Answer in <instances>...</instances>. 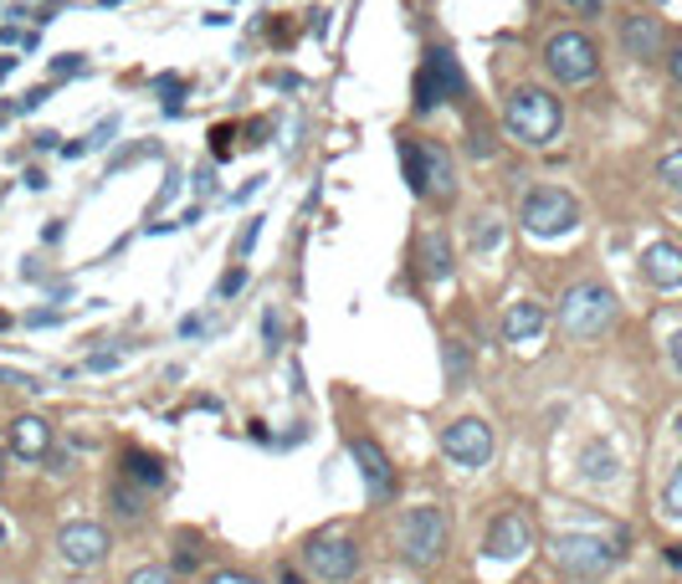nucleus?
I'll list each match as a JSON object with an SVG mask.
<instances>
[{"label": "nucleus", "instance_id": "1", "mask_svg": "<svg viewBox=\"0 0 682 584\" xmlns=\"http://www.w3.org/2000/svg\"><path fill=\"white\" fill-rule=\"evenodd\" d=\"M503 123H509V133L523 139L529 149H544V144H554V133H560L564 108L554 93H544V88H534V82H523V88L509 93V103H503Z\"/></svg>", "mask_w": 682, "mask_h": 584}, {"label": "nucleus", "instance_id": "2", "mask_svg": "<svg viewBox=\"0 0 682 584\" xmlns=\"http://www.w3.org/2000/svg\"><path fill=\"white\" fill-rule=\"evenodd\" d=\"M560 323L570 339H601L615 323V292L601 288V282H580V288L564 292L560 303Z\"/></svg>", "mask_w": 682, "mask_h": 584}, {"label": "nucleus", "instance_id": "3", "mask_svg": "<svg viewBox=\"0 0 682 584\" xmlns=\"http://www.w3.org/2000/svg\"><path fill=\"white\" fill-rule=\"evenodd\" d=\"M401 164H405V185L415 195L431 200H452L457 174H452V154L442 144H421V139H401Z\"/></svg>", "mask_w": 682, "mask_h": 584}, {"label": "nucleus", "instance_id": "4", "mask_svg": "<svg viewBox=\"0 0 682 584\" xmlns=\"http://www.w3.org/2000/svg\"><path fill=\"white\" fill-rule=\"evenodd\" d=\"M447 538H452V523H447L442 507H411V513H405V528H401L405 564L431 570V564L447 554Z\"/></svg>", "mask_w": 682, "mask_h": 584}, {"label": "nucleus", "instance_id": "5", "mask_svg": "<svg viewBox=\"0 0 682 584\" xmlns=\"http://www.w3.org/2000/svg\"><path fill=\"white\" fill-rule=\"evenodd\" d=\"M519 221L529 236H564L580 226V205L564 190H529L519 205Z\"/></svg>", "mask_w": 682, "mask_h": 584}, {"label": "nucleus", "instance_id": "6", "mask_svg": "<svg viewBox=\"0 0 682 584\" xmlns=\"http://www.w3.org/2000/svg\"><path fill=\"white\" fill-rule=\"evenodd\" d=\"M544 62H549V72L560 82H570V88H580V82H590L601 72V52H595V41H590L585 31H554L544 47Z\"/></svg>", "mask_w": 682, "mask_h": 584}, {"label": "nucleus", "instance_id": "7", "mask_svg": "<svg viewBox=\"0 0 682 584\" xmlns=\"http://www.w3.org/2000/svg\"><path fill=\"white\" fill-rule=\"evenodd\" d=\"M615 554L621 548L611 544V538H601V533H560L554 538V558H560V570L570 574H605L615 564Z\"/></svg>", "mask_w": 682, "mask_h": 584}, {"label": "nucleus", "instance_id": "8", "mask_svg": "<svg viewBox=\"0 0 682 584\" xmlns=\"http://www.w3.org/2000/svg\"><path fill=\"white\" fill-rule=\"evenodd\" d=\"M303 558L323 584H344L360 570V548H354V538H344V533H319V538L303 548Z\"/></svg>", "mask_w": 682, "mask_h": 584}, {"label": "nucleus", "instance_id": "9", "mask_svg": "<svg viewBox=\"0 0 682 584\" xmlns=\"http://www.w3.org/2000/svg\"><path fill=\"white\" fill-rule=\"evenodd\" d=\"M442 452L457 466H488L493 462V425L478 421V415H462L442 431Z\"/></svg>", "mask_w": 682, "mask_h": 584}, {"label": "nucleus", "instance_id": "10", "mask_svg": "<svg viewBox=\"0 0 682 584\" xmlns=\"http://www.w3.org/2000/svg\"><path fill=\"white\" fill-rule=\"evenodd\" d=\"M457 93H462V67H457V57L452 52H431L427 67L415 72V108L431 113L442 98H457Z\"/></svg>", "mask_w": 682, "mask_h": 584}, {"label": "nucleus", "instance_id": "11", "mask_svg": "<svg viewBox=\"0 0 682 584\" xmlns=\"http://www.w3.org/2000/svg\"><path fill=\"white\" fill-rule=\"evenodd\" d=\"M57 548L68 558L72 570H98L108 558V528L98 523H68V528L57 533Z\"/></svg>", "mask_w": 682, "mask_h": 584}, {"label": "nucleus", "instance_id": "12", "mask_svg": "<svg viewBox=\"0 0 682 584\" xmlns=\"http://www.w3.org/2000/svg\"><path fill=\"white\" fill-rule=\"evenodd\" d=\"M534 548V528H529V518H519V513H498L493 528H488V554L493 558H519Z\"/></svg>", "mask_w": 682, "mask_h": 584}, {"label": "nucleus", "instance_id": "13", "mask_svg": "<svg viewBox=\"0 0 682 584\" xmlns=\"http://www.w3.org/2000/svg\"><path fill=\"white\" fill-rule=\"evenodd\" d=\"M642 272L652 278V288H682V246L652 241V246L642 252Z\"/></svg>", "mask_w": 682, "mask_h": 584}, {"label": "nucleus", "instance_id": "14", "mask_svg": "<svg viewBox=\"0 0 682 584\" xmlns=\"http://www.w3.org/2000/svg\"><path fill=\"white\" fill-rule=\"evenodd\" d=\"M544 323H549V313H544V303H513L509 313H503V339L509 344H534L539 333H544Z\"/></svg>", "mask_w": 682, "mask_h": 584}, {"label": "nucleus", "instance_id": "15", "mask_svg": "<svg viewBox=\"0 0 682 584\" xmlns=\"http://www.w3.org/2000/svg\"><path fill=\"white\" fill-rule=\"evenodd\" d=\"M11 446H16V456H27V462L52 456V425L41 421V415H21V421L11 425Z\"/></svg>", "mask_w": 682, "mask_h": 584}, {"label": "nucleus", "instance_id": "16", "mask_svg": "<svg viewBox=\"0 0 682 584\" xmlns=\"http://www.w3.org/2000/svg\"><path fill=\"white\" fill-rule=\"evenodd\" d=\"M621 41H626V52L642 57V62L662 57V27H656V16H626V21H621Z\"/></svg>", "mask_w": 682, "mask_h": 584}, {"label": "nucleus", "instance_id": "17", "mask_svg": "<svg viewBox=\"0 0 682 584\" xmlns=\"http://www.w3.org/2000/svg\"><path fill=\"white\" fill-rule=\"evenodd\" d=\"M354 462H360V477H364V487L375 492V497H390V487H395V477H390V462H385V452H380L375 441H354Z\"/></svg>", "mask_w": 682, "mask_h": 584}, {"label": "nucleus", "instance_id": "18", "mask_svg": "<svg viewBox=\"0 0 682 584\" xmlns=\"http://www.w3.org/2000/svg\"><path fill=\"white\" fill-rule=\"evenodd\" d=\"M421 266H427V278H452V246H447L442 231L421 236Z\"/></svg>", "mask_w": 682, "mask_h": 584}, {"label": "nucleus", "instance_id": "19", "mask_svg": "<svg viewBox=\"0 0 682 584\" xmlns=\"http://www.w3.org/2000/svg\"><path fill=\"white\" fill-rule=\"evenodd\" d=\"M580 466H585V477H590V482H611V477H615V452L605 446V441H595V446H585Z\"/></svg>", "mask_w": 682, "mask_h": 584}, {"label": "nucleus", "instance_id": "20", "mask_svg": "<svg viewBox=\"0 0 682 584\" xmlns=\"http://www.w3.org/2000/svg\"><path fill=\"white\" fill-rule=\"evenodd\" d=\"M129 477L144 482V487H160V482H164V462H160V456H149V452H129Z\"/></svg>", "mask_w": 682, "mask_h": 584}, {"label": "nucleus", "instance_id": "21", "mask_svg": "<svg viewBox=\"0 0 682 584\" xmlns=\"http://www.w3.org/2000/svg\"><path fill=\"white\" fill-rule=\"evenodd\" d=\"M498 241H503V226H498V215H478V231H472V246H478V252H493Z\"/></svg>", "mask_w": 682, "mask_h": 584}, {"label": "nucleus", "instance_id": "22", "mask_svg": "<svg viewBox=\"0 0 682 584\" xmlns=\"http://www.w3.org/2000/svg\"><path fill=\"white\" fill-rule=\"evenodd\" d=\"M662 503H668V513L682 523V462H678V472L668 477V497H662Z\"/></svg>", "mask_w": 682, "mask_h": 584}, {"label": "nucleus", "instance_id": "23", "mask_svg": "<svg viewBox=\"0 0 682 584\" xmlns=\"http://www.w3.org/2000/svg\"><path fill=\"white\" fill-rule=\"evenodd\" d=\"M656 174H662V180H668V185H672V190H682V149H672L668 160L656 164Z\"/></svg>", "mask_w": 682, "mask_h": 584}, {"label": "nucleus", "instance_id": "24", "mask_svg": "<svg viewBox=\"0 0 682 584\" xmlns=\"http://www.w3.org/2000/svg\"><path fill=\"white\" fill-rule=\"evenodd\" d=\"M241 288H247V266H231L227 278L215 282V298H237V292H241Z\"/></svg>", "mask_w": 682, "mask_h": 584}, {"label": "nucleus", "instance_id": "25", "mask_svg": "<svg viewBox=\"0 0 682 584\" xmlns=\"http://www.w3.org/2000/svg\"><path fill=\"white\" fill-rule=\"evenodd\" d=\"M129 584H174V574L160 570V564H144V570L129 574Z\"/></svg>", "mask_w": 682, "mask_h": 584}, {"label": "nucleus", "instance_id": "26", "mask_svg": "<svg viewBox=\"0 0 682 584\" xmlns=\"http://www.w3.org/2000/svg\"><path fill=\"white\" fill-rule=\"evenodd\" d=\"M257 231H262V215H257V221H247V231H241V236H237V262H241V256H247V252H252Z\"/></svg>", "mask_w": 682, "mask_h": 584}, {"label": "nucleus", "instance_id": "27", "mask_svg": "<svg viewBox=\"0 0 682 584\" xmlns=\"http://www.w3.org/2000/svg\"><path fill=\"white\" fill-rule=\"evenodd\" d=\"M82 67H88V62H82V57H57V62H52V78H72V72H82Z\"/></svg>", "mask_w": 682, "mask_h": 584}, {"label": "nucleus", "instance_id": "28", "mask_svg": "<svg viewBox=\"0 0 682 584\" xmlns=\"http://www.w3.org/2000/svg\"><path fill=\"white\" fill-rule=\"evenodd\" d=\"M0 385H16V390H41L31 374H16V370H0Z\"/></svg>", "mask_w": 682, "mask_h": 584}, {"label": "nucleus", "instance_id": "29", "mask_svg": "<svg viewBox=\"0 0 682 584\" xmlns=\"http://www.w3.org/2000/svg\"><path fill=\"white\" fill-rule=\"evenodd\" d=\"M47 98H52V88H31V93L21 98V113H31V108H41V103H47Z\"/></svg>", "mask_w": 682, "mask_h": 584}, {"label": "nucleus", "instance_id": "30", "mask_svg": "<svg viewBox=\"0 0 682 584\" xmlns=\"http://www.w3.org/2000/svg\"><path fill=\"white\" fill-rule=\"evenodd\" d=\"M282 339H278V308H268V354H278Z\"/></svg>", "mask_w": 682, "mask_h": 584}, {"label": "nucleus", "instance_id": "31", "mask_svg": "<svg viewBox=\"0 0 682 584\" xmlns=\"http://www.w3.org/2000/svg\"><path fill=\"white\" fill-rule=\"evenodd\" d=\"M211 584H257L252 574H237V570H221V574H211Z\"/></svg>", "mask_w": 682, "mask_h": 584}, {"label": "nucleus", "instance_id": "32", "mask_svg": "<svg viewBox=\"0 0 682 584\" xmlns=\"http://www.w3.org/2000/svg\"><path fill=\"white\" fill-rule=\"evenodd\" d=\"M580 16H601V0H570Z\"/></svg>", "mask_w": 682, "mask_h": 584}, {"label": "nucleus", "instance_id": "33", "mask_svg": "<svg viewBox=\"0 0 682 584\" xmlns=\"http://www.w3.org/2000/svg\"><path fill=\"white\" fill-rule=\"evenodd\" d=\"M88 364H93V370H113V364H119V354H93Z\"/></svg>", "mask_w": 682, "mask_h": 584}, {"label": "nucleus", "instance_id": "34", "mask_svg": "<svg viewBox=\"0 0 682 584\" xmlns=\"http://www.w3.org/2000/svg\"><path fill=\"white\" fill-rule=\"evenodd\" d=\"M160 88H164V98H170V108H174V98H180V78H164Z\"/></svg>", "mask_w": 682, "mask_h": 584}, {"label": "nucleus", "instance_id": "35", "mask_svg": "<svg viewBox=\"0 0 682 584\" xmlns=\"http://www.w3.org/2000/svg\"><path fill=\"white\" fill-rule=\"evenodd\" d=\"M27 190H47V174H41V170H27Z\"/></svg>", "mask_w": 682, "mask_h": 584}, {"label": "nucleus", "instance_id": "36", "mask_svg": "<svg viewBox=\"0 0 682 584\" xmlns=\"http://www.w3.org/2000/svg\"><path fill=\"white\" fill-rule=\"evenodd\" d=\"M672 364H678V374H682V333H672Z\"/></svg>", "mask_w": 682, "mask_h": 584}, {"label": "nucleus", "instance_id": "37", "mask_svg": "<svg viewBox=\"0 0 682 584\" xmlns=\"http://www.w3.org/2000/svg\"><path fill=\"white\" fill-rule=\"evenodd\" d=\"M672 78H678V82H682V52H678V57H672Z\"/></svg>", "mask_w": 682, "mask_h": 584}, {"label": "nucleus", "instance_id": "38", "mask_svg": "<svg viewBox=\"0 0 682 584\" xmlns=\"http://www.w3.org/2000/svg\"><path fill=\"white\" fill-rule=\"evenodd\" d=\"M282 584H303V580H298V574H293V570H282Z\"/></svg>", "mask_w": 682, "mask_h": 584}, {"label": "nucleus", "instance_id": "39", "mask_svg": "<svg viewBox=\"0 0 682 584\" xmlns=\"http://www.w3.org/2000/svg\"><path fill=\"white\" fill-rule=\"evenodd\" d=\"M0 329H11V313H0Z\"/></svg>", "mask_w": 682, "mask_h": 584}, {"label": "nucleus", "instance_id": "40", "mask_svg": "<svg viewBox=\"0 0 682 584\" xmlns=\"http://www.w3.org/2000/svg\"><path fill=\"white\" fill-rule=\"evenodd\" d=\"M0 477H6V452H0Z\"/></svg>", "mask_w": 682, "mask_h": 584}, {"label": "nucleus", "instance_id": "41", "mask_svg": "<svg viewBox=\"0 0 682 584\" xmlns=\"http://www.w3.org/2000/svg\"><path fill=\"white\" fill-rule=\"evenodd\" d=\"M0 544H6V523H0Z\"/></svg>", "mask_w": 682, "mask_h": 584}, {"label": "nucleus", "instance_id": "42", "mask_svg": "<svg viewBox=\"0 0 682 584\" xmlns=\"http://www.w3.org/2000/svg\"><path fill=\"white\" fill-rule=\"evenodd\" d=\"M103 6H119V0H103Z\"/></svg>", "mask_w": 682, "mask_h": 584}]
</instances>
